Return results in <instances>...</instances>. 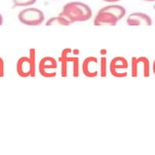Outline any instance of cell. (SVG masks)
Here are the masks:
<instances>
[{
    "instance_id": "obj_1",
    "label": "cell",
    "mask_w": 155,
    "mask_h": 155,
    "mask_svg": "<svg viewBox=\"0 0 155 155\" xmlns=\"http://www.w3.org/2000/svg\"><path fill=\"white\" fill-rule=\"evenodd\" d=\"M61 15L64 16L66 20H68L70 24H74L90 20L93 12L87 4L78 1H72L65 4L63 8V11L61 12Z\"/></svg>"
},
{
    "instance_id": "obj_2",
    "label": "cell",
    "mask_w": 155,
    "mask_h": 155,
    "mask_svg": "<svg viewBox=\"0 0 155 155\" xmlns=\"http://www.w3.org/2000/svg\"><path fill=\"white\" fill-rule=\"evenodd\" d=\"M35 49L29 50V57H21L17 61L16 69L19 76L23 78L35 76Z\"/></svg>"
},
{
    "instance_id": "obj_3",
    "label": "cell",
    "mask_w": 155,
    "mask_h": 155,
    "mask_svg": "<svg viewBox=\"0 0 155 155\" xmlns=\"http://www.w3.org/2000/svg\"><path fill=\"white\" fill-rule=\"evenodd\" d=\"M71 52H72L71 49L66 48V49L63 50L59 59L61 64V76L63 77H66L68 75L69 64H71L73 76L74 77L79 76V59L77 57L70 56V53Z\"/></svg>"
},
{
    "instance_id": "obj_4",
    "label": "cell",
    "mask_w": 155,
    "mask_h": 155,
    "mask_svg": "<svg viewBox=\"0 0 155 155\" xmlns=\"http://www.w3.org/2000/svg\"><path fill=\"white\" fill-rule=\"evenodd\" d=\"M18 19L21 24L25 25L34 26L43 24L45 20V15L37 8H25L19 13Z\"/></svg>"
},
{
    "instance_id": "obj_5",
    "label": "cell",
    "mask_w": 155,
    "mask_h": 155,
    "mask_svg": "<svg viewBox=\"0 0 155 155\" xmlns=\"http://www.w3.org/2000/svg\"><path fill=\"white\" fill-rule=\"evenodd\" d=\"M131 75L133 77H149L150 63L147 57H133L131 60Z\"/></svg>"
},
{
    "instance_id": "obj_6",
    "label": "cell",
    "mask_w": 155,
    "mask_h": 155,
    "mask_svg": "<svg viewBox=\"0 0 155 155\" xmlns=\"http://www.w3.org/2000/svg\"><path fill=\"white\" fill-rule=\"evenodd\" d=\"M129 63L124 57H115L109 64V70L112 76L116 78H124L128 76Z\"/></svg>"
},
{
    "instance_id": "obj_7",
    "label": "cell",
    "mask_w": 155,
    "mask_h": 155,
    "mask_svg": "<svg viewBox=\"0 0 155 155\" xmlns=\"http://www.w3.org/2000/svg\"><path fill=\"white\" fill-rule=\"evenodd\" d=\"M58 68L57 61L52 57H44L38 64V70L43 77L53 78L57 75L56 69Z\"/></svg>"
},
{
    "instance_id": "obj_8",
    "label": "cell",
    "mask_w": 155,
    "mask_h": 155,
    "mask_svg": "<svg viewBox=\"0 0 155 155\" xmlns=\"http://www.w3.org/2000/svg\"><path fill=\"white\" fill-rule=\"evenodd\" d=\"M127 25L130 26H150L152 25V20L147 14L140 12L132 13L127 17Z\"/></svg>"
},
{
    "instance_id": "obj_9",
    "label": "cell",
    "mask_w": 155,
    "mask_h": 155,
    "mask_svg": "<svg viewBox=\"0 0 155 155\" xmlns=\"http://www.w3.org/2000/svg\"><path fill=\"white\" fill-rule=\"evenodd\" d=\"M99 61L96 57H87L82 63V72L89 78H95L98 76Z\"/></svg>"
},
{
    "instance_id": "obj_10",
    "label": "cell",
    "mask_w": 155,
    "mask_h": 155,
    "mask_svg": "<svg viewBox=\"0 0 155 155\" xmlns=\"http://www.w3.org/2000/svg\"><path fill=\"white\" fill-rule=\"evenodd\" d=\"M118 21L119 20L115 16L101 9L94 19V25H116Z\"/></svg>"
},
{
    "instance_id": "obj_11",
    "label": "cell",
    "mask_w": 155,
    "mask_h": 155,
    "mask_svg": "<svg viewBox=\"0 0 155 155\" xmlns=\"http://www.w3.org/2000/svg\"><path fill=\"white\" fill-rule=\"evenodd\" d=\"M101 10L112 14L113 16L116 17L119 21H120L121 19H123L124 16L126 15V9L123 6L116 5V4H111V5H107L105 7H103L101 8Z\"/></svg>"
},
{
    "instance_id": "obj_12",
    "label": "cell",
    "mask_w": 155,
    "mask_h": 155,
    "mask_svg": "<svg viewBox=\"0 0 155 155\" xmlns=\"http://www.w3.org/2000/svg\"><path fill=\"white\" fill-rule=\"evenodd\" d=\"M47 26L50 25H61V26H66V25H70V21L68 20H66L64 16H61V14L57 17H53L51 19H49L45 24Z\"/></svg>"
},
{
    "instance_id": "obj_13",
    "label": "cell",
    "mask_w": 155,
    "mask_h": 155,
    "mask_svg": "<svg viewBox=\"0 0 155 155\" xmlns=\"http://www.w3.org/2000/svg\"><path fill=\"white\" fill-rule=\"evenodd\" d=\"M14 7H28L31 6L36 2V0H12Z\"/></svg>"
},
{
    "instance_id": "obj_14",
    "label": "cell",
    "mask_w": 155,
    "mask_h": 155,
    "mask_svg": "<svg viewBox=\"0 0 155 155\" xmlns=\"http://www.w3.org/2000/svg\"><path fill=\"white\" fill-rule=\"evenodd\" d=\"M100 75L101 77L106 76V58L101 57L100 61Z\"/></svg>"
},
{
    "instance_id": "obj_15",
    "label": "cell",
    "mask_w": 155,
    "mask_h": 155,
    "mask_svg": "<svg viewBox=\"0 0 155 155\" xmlns=\"http://www.w3.org/2000/svg\"><path fill=\"white\" fill-rule=\"evenodd\" d=\"M5 75V65L2 58H0V77H3Z\"/></svg>"
},
{
    "instance_id": "obj_16",
    "label": "cell",
    "mask_w": 155,
    "mask_h": 155,
    "mask_svg": "<svg viewBox=\"0 0 155 155\" xmlns=\"http://www.w3.org/2000/svg\"><path fill=\"white\" fill-rule=\"evenodd\" d=\"M104 2H108V3H115V2H118L120 1V0H103Z\"/></svg>"
},
{
    "instance_id": "obj_17",
    "label": "cell",
    "mask_w": 155,
    "mask_h": 155,
    "mask_svg": "<svg viewBox=\"0 0 155 155\" xmlns=\"http://www.w3.org/2000/svg\"><path fill=\"white\" fill-rule=\"evenodd\" d=\"M152 70H153V73H154V75H155V60H154L153 64H152Z\"/></svg>"
},
{
    "instance_id": "obj_18",
    "label": "cell",
    "mask_w": 155,
    "mask_h": 155,
    "mask_svg": "<svg viewBox=\"0 0 155 155\" xmlns=\"http://www.w3.org/2000/svg\"><path fill=\"white\" fill-rule=\"evenodd\" d=\"M3 25V18H2V15L0 14V25Z\"/></svg>"
},
{
    "instance_id": "obj_19",
    "label": "cell",
    "mask_w": 155,
    "mask_h": 155,
    "mask_svg": "<svg viewBox=\"0 0 155 155\" xmlns=\"http://www.w3.org/2000/svg\"><path fill=\"white\" fill-rule=\"evenodd\" d=\"M143 1H149V0H143Z\"/></svg>"
},
{
    "instance_id": "obj_20",
    "label": "cell",
    "mask_w": 155,
    "mask_h": 155,
    "mask_svg": "<svg viewBox=\"0 0 155 155\" xmlns=\"http://www.w3.org/2000/svg\"><path fill=\"white\" fill-rule=\"evenodd\" d=\"M149 1H155V0H149Z\"/></svg>"
}]
</instances>
